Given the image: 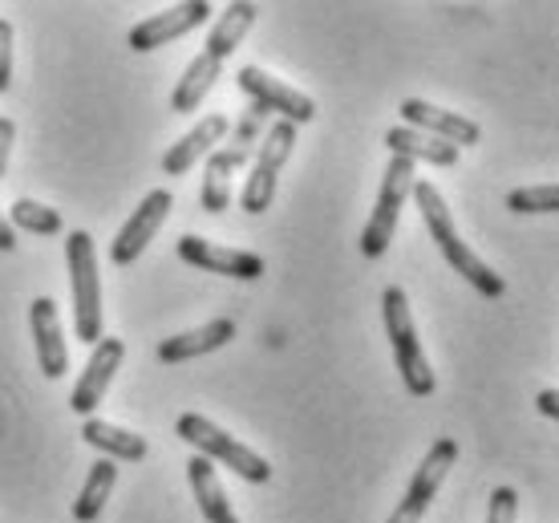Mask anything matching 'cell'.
<instances>
[{"label":"cell","instance_id":"1","mask_svg":"<svg viewBox=\"0 0 559 523\" xmlns=\"http://www.w3.org/2000/svg\"><path fill=\"white\" fill-rule=\"evenodd\" d=\"M414 203H418V212H421V224H426V231H430V240L438 243V252H442V260H447L450 269L459 272L462 281L475 288L478 297H487V300H499L507 293V284L503 276L490 269L487 260L471 248V243L459 236V227H454V215H450L447 207V199H442V191L433 183H426V179H418L414 183Z\"/></svg>","mask_w":559,"mask_h":523},{"label":"cell","instance_id":"2","mask_svg":"<svg viewBox=\"0 0 559 523\" xmlns=\"http://www.w3.org/2000/svg\"><path fill=\"white\" fill-rule=\"evenodd\" d=\"M381 317H385V333H390L393 345V361H397V373L414 397H430L433 394V369L426 361V349L418 341V329H414V312H409L406 288L390 284L381 293Z\"/></svg>","mask_w":559,"mask_h":523},{"label":"cell","instance_id":"3","mask_svg":"<svg viewBox=\"0 0 559 523\" xmlns=\"http://www.w3.org/2000/svg\"><path fill=\"white\" fill-rule=\"evenodd\" d=\"M66 264H70V293H73V333L85 345L102 341V276L98 252L90 231H70L66 240Z\"/></svg>","mask_w":559,"mask_h":523},{"label":"cell","instance_id":"4","mask_svg":"<svg viewBox=\"0 0 559 523\" xmlns=\"http://www.w3.org/2000/svg\"><path fill=\"white\" fill-rule=\"evenodd\" d=\"M175 435H179L187 447H195L199 459H215L219 467H231L243 483H267L272 479V467H267L264 454H255L252 447H243L239 439H231L227 430L203 418V414H182L175 423Z\"/></svg>","mask_w":559,"mask_h":523},{"label":"cell","instance_id":"5","mask_svg":"<svg viewBox=\"0 0 559 523\" xmlns=\"http://www.w3.org/2000/svg\"><path fill=\"white\" fill-rule=\"evenodd\" d=\"M414 170H418L414 163L390 155V167H385V179H381L378 207H373V215H369V224H365V231H361V255L365 260H381V255L390 252L397 219H402V207H406L409 191H414V183H418V175H414Z\"/></svg>","mask_w":559,"mask_h":523},{"label":"cell","instance_id":"6","mask_svg":"<svg viewBox=\"0 0 559 523\" xmlns=\"http://www.w3.org/2000/svg\"><path fill=\"white\" fill-rule=\"evenodd\" d=\"M293 146H296L293 122H272V130H267L264 142H260V151H255V163H252L248 183H243V195H239V207H243L248 215H264L267 207H272L280 167L288 163Z\"/></svg>","mask_w":559,"mask_h":523},{"label":"cell","instance_id":"7","mask_svg":"<svg viewBox=\"0 0 559 523\" xmlns=\"http://www.w3.org/2000/svg\"><path fill=\"white\" fill-rule=\"evenodd\" d=\"M450 467H459V442H454V439H438L430 451H426V459H421L418 475L409 479L406 499L393 508V515L385 523H421L426 508H430L433 496H438V487L447 483Z\"/></svg>","mask_w":559,"mask_h":523},{"label":"cell","instance_id":"8","mask_svg":"<svg viewBox=\"0 0 559 523\" xmlns=\"http://www.w3.org/2000/svg\"><path fill=\"white\" fill-rule=\"evenodd\" d=\"M236 82H239V90L260 106V110H276L280 122L305 127V122L317 118V102L308 98V94H300L296 85L272 78V73L260 70V66H243V70L236 73Z\"/></svg>","mask_w":559,"mask_h":523},{"label":"cell","instance_id":"9","mask_svg":"<svg viewBox=\"0 0 559 523\" xmlns=\"http://www.w3.org/2000/svg\"><path fill=\"white\" fill-rule=\"evenodd\" d=\"M211 13H215V9H211L207 0H187V4H175V9H167V13H154V16H146V21H139V25L127 33V45L134 49V54L163 49V45L187 37L191 28L207 25Z\"/></svg>","mask_w":559,"mask_h":523},{"label":"cell","instance_id":"10","mask_svg":"<svg viewBox=\"0 0 559 523\" xmlns=\"http://www.w3.org/2000/svg\"><path fill=\"white\" fill-rule=\"evenodd\" d=\"M170 207H175V195H170L167 187H158V191H151V195L142 199L139 207H134V215L127 219V227L118 231L114 248H110L114 269H130V264L146 252V243L158 236V227L167 224Z\"/></svg>","mask_w":559,"mask_h":523},{"label":"cell","instance_id":"11","mask_svg":"<svg viewBox=\"0 0 559 523\" xmlns=\"http://www.w3.org/2000/svg\"><path fill=\"white\" fill-rule=\"evenodd\" d=\"M179 260L199 272L231 276V281H260L264 276V255L243 252V248H219V243L203 240V236H182Z\"/></svg>","mask_w":559,"mask_h":523},{"label":"cell","instance_id":"12","mask_svg":"<svg viewBox=\"0 0 559 523\" xmlns=\"http://www.w3.org/2000/svg\"><path fill=\"white\" fill-rule=\"evenodd\" d=\"M122 357H127V341L102 337L98 345H94V354L85 361V373L78 378V385H73V394H70L73 414H85V418H90V414L98 411V402L106 397V390H110L114 373L122 366Z\"/></svg>","mask_w":559,"mask_h":523},{"label":"cell","instance_id":"13","mask_svg":"<svg viewBox=\"0 0 559 523\" xmlns=\"http://www.w3.org/2000/svg\"><path fill=\"white\" fill-rule=\"evenodd\" d=\"M402 118H406L409 130H418V134H430L438 142H450V146H475L483 139V130L478 122L471 118H462L454 110H442V106H433L426 98H406L402 102Z\"/></svg>","mask_w":559,"mask_h":523},{"label":"cell","instance_id":"14","mask_svg":"<svg viewBox=\"0 0 559 523\" xmlns=\"http://www.w3.org/2000/svg\"><path fill=\"white\" fill-rule=\"evenodd\" d=\"M28 325H33V345H37V369L45 378H66L70 369V349L61 337V312L49 297H37L28 305Z\"/></svg>","mask_w":559,"mask_h":523},{"label":"cell","instance_id":"15","mask_svg":"<svg viewBox=\"0 0 559 523\" xmlns=\"http://www.w3.org/2000/svg\"><path fill=\"white\" fill-rule=\"evenodd\" d=\"M231 337H236V325H231L227 317H215V321L191 329V333H179V337L163 341V345H158V361L182 366V361H195V357H207V354H215V349L231 345Z\"/></svg>","mask_w":559,"mask_h":523},{"label":"cell","instance_id":"16","mask_svg":"<svg viewBox=\"0 0 559 523\" xmlns=\"http://www.w3.org/2000/svg\"><path fill=\"white\" fill-rule=\"evenodd\" d=\"M224 134H227V114H207V118H199V127L187 130L167 155H163V170H167V175H187L199 158L215 151V142H224Z\"/></svg>","mask_w":559,"mask_h":523},{"label":"cell","instance_id":"17","mask_svg":"<svg viewBox=\"0 0 559 523\" xmlns=\"http://www.w3.org/2000/svg\"><path fill=\"white\" fill-rule=\"evenodd\" d=\"M248 163V146H224L207 158V175H203V191H199V203L203 212L219 215L231 207V175Z\"/></svg>","mask_w":559,"mask_h":523},{"label":"cell","instance_id":"18","mask_svg":"<svg viewBox=\"0 0 559 523\" xmlns=\"http://www.w3.org/2000/svg\"><path fill=\"white\" fill-rule=\"evenodd\" d=\"M385 146H390L393 158H406V163H430V167H454L459 163V146L450 142H438L430 134H418L409 127H393L385 130Z\"/></svg>","mask_w":559,"mask_h":523},{"label":"cell","instance_id":"19","mask_svg":"<svg viewBox=\"0 0 559 523\" xmlns=\"http://www.w3.org/2000/svg\"><path fill=\"white\" fill-rule=\"evenodd\" d=\"M82 439L90 442L94 451L106 454L110 463H142V459H146V451H151L142 435H134V430H127V426L102 423V418H85Z\"/></svg>","mask_w":559,"mask_h":523},{"label":"cell","instance_id":"20","mask_svg":"<svg viewBox=\"0 0 559 523\" xmlns=\"http://www.w3.org/2000/svg\"><path fill=\"white\" fill-rule=\"evenodd\" d=\"M187 479H191V491H195V503H199V515L207 523H239V515L231 511V499L224 496V483L215 475L207 459H191L187 463Z\"/></svg>","mask_w":559,"mask_h":523},{"label":"cell","instance_id":"21","mask_svg":"<svg viewBox=\"0 0 559 523\" xmlns=\"http://www.w3.org/2000/svg\"><path fill=\"white\" fill-rule=\"evenodd\" d=\"M224 78V61H215L211 54H199L187 70H182L175 94H170V110L175 114H195L203 98L211 94V85Z\"/></svg>","mask_w":559,"mask_h":523},{"label":"cell","instance_id":"22","mask_svg":"<svg viewBox=\"0 0 559 523\" xmlns=\"http://www.w3.org/2000/svg\"><path fill=\"white\" fill-rule=\"evenodd\" d=\"M255 16H260V9H255L252 0L227 4L224 16H219V21H215V28H211V37H207V45H203V54H211L215 61H227V57L239 49V41L248 37V28L255 25Z\"/></svg>","mask_w":559,"mask_h":523},{"label":"cell","instance_id":"23","mask_svg":"<svg viewBox=\"0 0 559 523\" xmlns=\"http://www.w3.org/2000/svg\"><path fill=\"white\" fill-rule=\"evenodd\" d=\"M114 483H118V463H110V459H98V463L90 467V475H85L78 499H73V520H78V523L98 520L102 508H106V499H110V491H114Z\"/></svg>","mask_w":559,"mask_h":523},{"label":"cell","instance_id":"24","mask_svg":"<svg viewBox=\"0 0 559 523\" xmlns=\"http://www.w3.org/2000/svg\"><path fill=\"white\" fill-rule=\"evenodd\" d=\"M9 227H21L28 236H61V215L53 207H45L37 199H16L9 207Z\"/></svg>","mask_w":559,"mask_h":523},{"label":"cell","instance_id":"25","mask_svg":"<svg viewBox=\"0 0 559 523\" xmlns=\"http://www.w3.org/2000/svg\"><path fill=\"white\" fill-rule=\"evenodd\" d=\"M507 207L515 215H551L559 207V187L539 183V187H515L507 195Z\"/></svg>","mask_w":559,"mask_h":523},{"label":"cell","instance_id":"26","mask_svg":"<svg viewBox=\"0 0 559 523\" xmlns=\"http://www.w3.org/2000/svg\"><path fill=\"white\" fill-rule=\"evenodd\" d=\"M519 520V491L515 487H495L490 491L487 523H515Z\"/></svg>","mask_w":559,"mask_h":523},{"label":"cell","instance_id":"27","mask_svg":"<svg viewBox=\"0 0 559 523\" xmlns=\"http://www.w3.org/2000/svg\"><path fill=\"white\" fill-rule=\"evenodd\" d=\"M13 85V25L0 16V94Z\"/></svg>","mask_w":559,"mask_h":523},{"label":"cell","instance_id":"28","mask_svg":"<svg viewBox=\"0 0 559 523\" xmlns=\"http://www.w3.org/2000/svg\"><path fill=\"white\" fill-rule=\"evenodd\" d=\"M13 142H16V122H13V118H0V179L9 175V158H13Z\"/></svg>","mask_w":559,"mask_h":523},{"label":"cell","instance_id":"29","mask_svg":"<svg viewBox=\"0 0 559 523\" xmlns=\"http://www.w3.org/2000/svg\"><path fill=\"white\" fill-rule=\"evenodd\" d=\"M539 411H544L547 418H556V414H559V394H556V390H544V394H539Z\"/></svg>","mask_w":559,"mask_h":523},{"label":"cell","instance_id":"30","mask_svg":"<svg viewBox=\"0 0 559 523\" xmlns=\"http://www.w3.org/2000/svg\"><path fill=\"white\" fill-rule=\"evenodd\" d=\"M16 248V236H13V227H9V219L0 215V252H13Z\"/></svg>","mask_w":559,"mask_h":523}]
</instances>
